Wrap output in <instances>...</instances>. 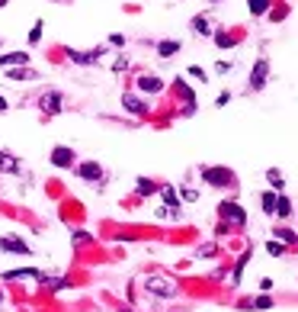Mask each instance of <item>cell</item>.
I'll use <instances>...</instances> for the list:
<instances>
[{
  "instance_id": "6da1fadb",
  "label": "cell",
  "mask_w": 298,
  "mask_h": 312,
  "mask_svg": "<svg viewBox=\"0 0 298 312\" xmlns=\"http://www.w3.org/2000/svg\"><path fill=\"white\" fill-rule=\"evenodd\" d=\"M202 180L212 187H234V171L228 168H202Z\"/></svg>"
},
{
  "instance_id": "7a4b0ae2",
  "label": "cell",
  "mask_w": 298,
  "mask_h": 312,
  "mask_svg": "<svg viewBox=\"0 0 298 312\" xmlns=\"http://www.w3.org/2000/svg\"><path fill=\"white\" fill-rule=\"evenodd\" d=\"M218 216H221L225 222H234V225H244V222H247L244 206H241V203H231V200H225L221 206H218Z\"/></svg>"
},
{
  "instance_id": "3957f363",
  "label": "cell",
  "mask_w": 298,
  "mask_h": 312,
  "mask_svg": "<svg viewBox=\"0 0 298 312\" xmlns=\"http://www.w3.org/2000/svg\"><path fill=\"white\" fill-rule=\"evenodd\" d=\"M147 293H154V296H177V283L154 274V277H147Z\"/></svg>"
},
{
  "instance_id": "277c9868",
  "label": "cell",
  "mask_w": 298,
  "mask_h": 312,
  "mask_svg": "<svg viewBox=\"0 0 298 312\" xmlns=\"http://www.w3.org/2000/svg\"><path fill=\"white\" fill-rule=\"evenodd\" d=\"M266 74H269V62H266V58H260V62L253 65V71H250V90H263Z\"/></svg>"
},
{
  "instance_id": "5b68a950",
  "label": "cell",
  "mask_w": 298,
  "mask_h": 312,
  "mask_svg": "<svg viewBox=\"0 0 298 312\" xmlns=\"http://www.w3.org/2000/svg\"><path fill=\"white\" fill-rule=\"evenodd\" d=\"M0 248H4V251H10V254H29V245H26L23 238H16V235L0 238Z\"/></svg>"
},
{
  "instance_id": "8992f818",
  "label": "cell",
  "mask_w": 298,
  "mask_h": 312,
  "mask_svg": "<svg viewBox=\"0 0 298 312\" xmlns=\"http://www.w3.org/2000/svg\"><path fill=\"white\" fill-rule=\"evenodd\" d=\"M51 164H55V168H71V164H74V151L64 148V145H58V148L51 151Z\"/></svg>"
},
{
  "instance_id": "52a82bcc",
  "label": "cell",
  "mask_w": 298,
  "mask_h": 312,
  "mask_svg": "<svg viewBox=\"0 0 298 312\" xmlns=\"http://www.w3.org/2000/svg\"><path fill=\"white\" fill-rule=\"evenodd\" d=\"M29 55L26 51H10V55H0V68H26Z\"/></svg>"
},
{
  "instance_id": "ba28073f",
  "label": "cell",
  "mask_w": 298,
  "mask_h": 312,
  "mask_svg": "<svg viewBox=\"0 0 298 312\" xmlns=\"http://www.w3.org/2000/svg\"><path fill=\"white\" fill-rule=\"evenodd\" d=\"M77 174H81L84 180H100L103 177V168H100V161H84L81 168H77Z\"/></svg>"
},
{
  "instance_id": "9c48e42d",
  "label": "cell",
  "mask_w": 298,
  "mask_h": 312,
  "mask_svg": "<svg viewBox=\"0 0 298 312\" xmlns=\"http://www.w3.org/2000/svg\"><path fill=\"white\" fill-rule=\"evenodd\" d=\"M42 110H45L48 116H55V113H61V93H58V90H48L45 97H42Z\"/></svg>"
},
{
  "instance_id": "30bf717a",
  "label": "cell",
  "mask_w": 298,
  "mask_h": 312,
  "mask_svg": "<svg viewBox=\"0 0 298 312\" xmlns=\"http://www.w3.org/2000/svg\"><path fill=\"white\" fill-rule=\"evenodd\" d=\"M161 87H164V81H161V77H154V74L138 77V90H141V93H157Z\"/></svg>"
},
{
  "instance_id": "8fae6325",
  "label": "cell",
  "mask_w": 298,
  "mask_h": 312,
  "mask_svg": "<svg viewBox=\"0 0 298 312\" xmlns=\"http://www.w3.org/2000/svg\"><path fill=\"white\" fill-rule=\"evenodd\" d=\"M67 55H71V62L77 65H93L96 58H103V51L96 48V51H74V48H67Z\"/></svg>"
},
{
  "instance_id": "7c38bea8",
  "label": "cell",
  "mask_w": 298,
  "mask_h": 312,
  "mask_svg": "<svg viewBox=\"0 0 298 312\" xmlns=\"http://www.w3.org/2000/svg\"><path fill=\"white\" fill-rule=\"evenodd\" d=\"M161 193H164V203H167L170 216H177V213H180V196H177V190H173V187H164Z\"/></svg>"
},
{
  "instance_id": "4fadbf2b",
  "label": "cell",
  "mask_w": 298,
  "mask_h": 312,
  "mask_svg": "<svg viewBox=\"0 0 298 312\" xmlns=\"http://www.w3.org/2000/svg\"><path fill=\"white\" fill-rule=\"evenodd\" d=\"M122 107H125L128 113H135V116H141L144 113V103L135 97V93H125V97H122Z\"/></svg>"
},
{
  "instance_id": "5bb4252c",
  "label": "cell",
  "mask_w": 298,
  "mask_h": 312,
  "mask_svg": "<svg viewBox=\"0 0 298 312\" xmlns=\"http://www.w3.org/2000/svg\"><path fill=\"white\" fill-rule=\"evenodd\" d=\"M0 171H7V174H16V171H20V164H16V158H13V154L0 151Z\"/></svg>"
},
{
  "instance_id": "9a60e30c",
  "label": "cell",
  "mask_w": 298,
  "mask_h": 312,
  "mask_svg": "<svg viewBox=\"0 0 298 312\" xmlns=\"http://www.w3.org/2000/svg\"><path fill=\"white\" fill-rule=\"evenodd\" d=\"M177 51H180V42H173V39L157 45V55H161V58H170V55H177Z\"/></svg>"
},
{
  "instance_id": "2e32d148",
  "label": "cell",
  "mask_w": 298,
  "mask_h": 312,
  "mask_svg": "<svg viewBox=\"0 0 298 312\" xmlns=\"http://www.w3.org/2000/svg\"><path fill=\"white\" fill-rule=\"evenodd\" d=\"M276 216H279V219H288V216H292V203H288L282 193L276 196Z\"/></svg>"
},
{
  "instance_id": "e0dca14e",
  "label": "cell",
  "mask_w": 298,
  "mask_h": 312,
  "mask_svg": "<svg viewBox=\"0 0 298 312\" xmlns=\"http://www.w3.org/2000/svg\"><path fill=\"white\" fill-rule=\"evenodd\" d=\"M10 81H32V77H36V71H29V68H10Z\"/></svg>"
},
{
  "instance_id": "ac0fdd59",
  "label": "cell",
  "mask_w": 298,
  "mask_h": 312,
  "mask_svg": "<svg viewBox=\"0 0 298 312\" xmlns=\"http://www.w3.org/2000/svg\"><path fill=\"white\" fill-rule=\"evenodd\" d=\"M247 7H250L253 16H263V13L269 10V0H247Z\"/></svg>"
},
{
  "instance_id": "d6986e66",
  "label": "cell",
  "mask_w": 298,
  "mask_h": 312,
  "mask_svg": "<svg viewBox=\"0 0 298 312\" xmlns=\"http://www.w3.org/2000/svg\"><path fill=\"white\" fill-rule=\"evenodd\" d=\"M276 196H279V193H263V196H260L263 210H266L269 216H276Z\"/></svg>"
},
{
  "instance_id": "ffe728a7",
  "label": "cell",
  "mask_w": 298,
  "mask_h": 312,
  "mask_svg": "<svg viewBox=\"0 0 298 312\" xmlns=\"http://www.w3.org/2000/svg\"><path fill=\"white\" fill-rule=\"evenodd\" d=\"M16 277H36V280H39V271H32V267H23V271H7V280H16Z\"/></svg>"
},
{
  "instance_id": "44dd1931",
  "label": "cell",
  "mask_w": 298,
  "mask_h": 312,
  "mask_svg": "<svg viewBox=\"0 0 298 312\" xmlns=\"http://www.w3.org/2000/svg\"><path fill=\"white\" fill-rule=\"evenodd\" d=\"M276 238H282V245H295L298 241V235L292 229H276Z\"/></svg>"
},
{
  "instance_id": "7402d4cb",
  "label": "cell",
  "mask_w": 298,
  "mask_h": 312,
  "mask_svg": "<svg viewBox=\"0 0 298 312\" xmlns=\"http://www.w3.org/2000/svg\"><path fill=\"white\" fill-rule=\"evenodd\" d=\"M192 32H199V36H208V20H205V16H196V20H192Z\"/></svg>"
},
{
  "instance_id": "603a6c76",
  "label": "cell",
  "mask_w": 298,
  "mask_h": 312,
  "mask_svg": "<svg viewBox=\"0 0 298 312\" xmlns=\"http://www.w3.org/2000/svg\"><path fill=\"white\" fill-rule=\"evenodd\" d=\"M154 184H151V180H147V177H138V196H147V193H154Z\"/></svg>"
},
{
  "instance_id": "cb8c5ba5",
  "label": "cell",
  "mask_w": 298,
  "mask_h": 312,
  "mask_svg": "<svg viewBox=\"0 0 298 312\" xmlns=\"http://www.w3.org/2000/svg\"><path fill=\"white\" fill-rule=\"evenodd\" d=\"M266 177H269V184H273V187H276V193H279V190H282V187H285V180H282V174H279V171H276V168H273V171H269V174H266Z\"/></svg>"
},
{
  "instance_id": "d4e9b609",
  "label": "cell",
  "mask_w": 298,
  "mask_h": 312,
  "mask_svg": "<svg viewBox=\"0 0 298 312\" xmlns=\"http://www.w3.org/2000/svg\"><path fill=\"white\" fill-rule=\"evenodd\" d=\"M215 45H221V48L234 45V36H228V32H218V36H215Z\"/></svg>"
},
{
  "instance_id": "484cf974",
  "label": "cell",
  "mask_w": 298,
  "mask_h": 312,
  "mask_svg": "<svg viewBox=\"0 0 298 312\" xmlns=\"http://www.w3.org/2000/svg\"><path fill=\"white\" fill-rule=\"evenodd\" d=\"M266 251H269L273 257H279V254L285 251V245H282V241H269V245H266Z\"/></svg>"
},
{
  "instance_id": "4316f807",
  "label": "cell",
  "mask_w": 298,
  "mask_h": 312,
  "mask_svg": "<svg viewBox=\"0 0 298 312\" xmlns=\"http://www.w3.org/2000/svg\"><path fill=\"white\" fill-rule=\"evenodd\" d=\"M250 306H253V309H269V306H273V299H269V296H257Z\"/></svg>"
},
{
  "instance_id": "83f0119b",
  "label": "cell",
  "mask_w": 298,
  "mask_h": 312,
  "mask_svg": "<svg viewBox=\"0 0 298 312\" xmlns=\"http://www.w3.org/2000/svg\"><path fill=\"white\" fill-rule=\"evenodd\" d=\"M183 200H186V203H196V200H199V190H186V187H183Z\"/></svg>"
},
{
  "instance_id": "f1b7e54d",
  "label": "cell",
  "mask_w": 298,
  "mask_h": 312,
  "mask_svg": "<svg viewBox=\"0 0 298 312\" xmlns=\"http://www.w3.org/2000/svg\"><path fill=\"white\" fill-rule=\"evenodd\" d=\"M39 39H42V23H36L32 32H29V42H39Z\"/></svg>"
},
{
  "instance_id": "f546056e",
  "label": "cell",
  "mask_w": 298,
  "mask_h": 312,
  "mask_svg": "<svg viewBox=\"0 0 298 312\" xmlns=\"http://www.w3.org/2000/svg\"><path fill=\"white\" fill-rule=\"evenodd\" d=\"M199 254H205V257L215 254V245H202V248H199Z\"/></svg>"
},
{
  "instance_id": "4dcf8cb0",
  "label": "cell",
  "mask_w": 298,
  "mask_h": 312,
  "mask_svg": "<svg viewBox=\"0 0 298 312\" xmlns=\"http://www.w3.org/2000/svg\"><path fill=\"white\" fill-rule=\"evenodd\" d=\"M4 110H7V100H4V97H0V113H4Z\"/></svg>"
},
{
  "instance_id": "1f68e13d",
  "label": "cell",
  "mask_w": 298,
  "mask_h": 312,
  "mask_svg": "<svg viewBox=\"0 0 298 312\" xmlns=\"http://www.w3.org/2000/svg\"><path fill=\"white\" fill-rule=\"evenodd\" d=\"M0 7H7V0H0Z\"/></svg>"
},
{
  "instance_id": "d6a6232c",
  "label": "cell",
  "mask_w": 298,
  "mask_h": 312,
  "mask_svg": "<svg viewBox=\"0 0 298 312\" xmlns=\"http://www.w3.org/2000/svg\"><path fill=\"white\" fill-rule=\"evenodd\" d=\"M0 299H4V293H0Z\"/></svg>"
}]
</instances>
